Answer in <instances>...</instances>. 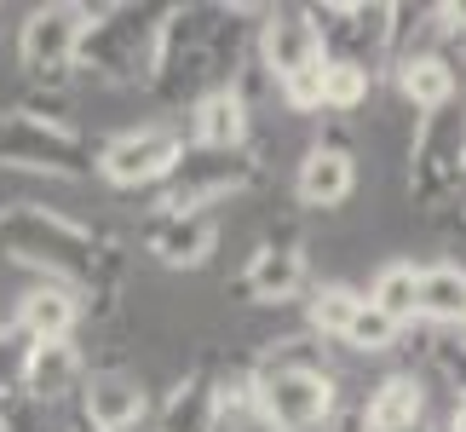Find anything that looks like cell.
<instances>
[{"mask_svg": "<svg viewBox=\"0 0 466 432\" xmlns=\"http://www.w3.org/2000/svg\"><path fill=\"white\" fill-rule=\"evenodd\" d=\"M450 432H466V398H455V409H450Z\"/></svg>", "mask_w": 466, "mask_h": 432, "instance_id": "28", "label": "cell"}, {"mask_svg": "<svg viewBox=\"0 0 466 432\" xmlns=\"http://www.w3.org/2000/svg\"><path fill=\"white\" fill-rule=\"evenodd\" d=\"M398 334H403L398 323L380 317V312H374V305L363 300V305H357V317H351V329L339 334V346H346V352H363V357H380V352L398 346Z\"/></svg>", "mask_w": 466, "mask_h": 432, "instance_id": "25", "label": "cell"}, {"mask_svg": "<svg viewBox=\"0 0 466 432\" xmlns=\"http://www.w3.org/2000/svg\"><path fill=\"white\" fill-rule=\"evenodd\" d=\"M76 317H81V294L64 283H35L17 300V334H29V340H69Z\"/></svg>", "mask_w": 466, "mask_h": 432, "instance_id": "20", "label": "cell"}, {"mask_svg": "<svg viewBox=\"0 0 466 432\" xmlns=\"http://www.w3.org/2000/svg\"><path fill=\"white\" fill-rule=\"evenodd\" d=\"M248 144V93L237 81L208 87L190 104V150H213V156H237Z\"/></svg>", "mask_w": 466, "mask_h": 432, "instance_id": "12", "label": "cell"}, {"mask_svg": "<svg viewBox=\"0 0 466 432\" xmlns=\"http://www.w3.org/2000/svg\"><path fill=\"white\" fill-rule=\"evenodd\" d=\"M357 190V161L346 144H311L294 173V196L306 208H339Z\"/></svg>", "mask_w": 466, "mask_h": 432, "instance_id": "16", "label": "cell"}, {"mask_svg": "<svg viewBox=\"0 0 466 432\" xmlns=\"http://www.w3.org/2000/svg\"><path fill=\"white\" fill-rule=\"evenodd\" d=\"M339 416V386L317 357L277 352L254 364V421L271 432H322Z\"/></svg>", "mask_w": 466, "mask_h": 432, "instance_id": "3", "label": "cell"}, {"mask_svg": "<svg viewBox=\"0 0 466 432\" xmlns=\"http://www.w3.org/2000/svg\"><path fill=\"white\" fill-rule=\"evenodd\" d=\"M369 87H374V69L369 64L329 58V64H322V110H334V116L363 110V104H369Z\"/></svg>", "mask_w": 466, "mask_h": 432, "instance_id": "24", "label": "cell"}, {"mask_svg": "<svg viewBox=\"0 0 466 432\" xmlns=\"http://www.w3.org/2000/svg\"><path fill=\"white\" fill-rule=\"evenodd\" d=\"M0 254L17 265H35L64 288H98V272H104V237H93L81 220L41 202L0 208Z\"/></svg>", "mask_w": 466, "mask_h": 432, "instance_id": "1", "label": "cell"}, {"mask_svg": "<svg viewBox=\"0 0 466 432\" xmlns=\"http://www.w3.org/2000/svg\"><path fill=\"white\" fill-rule=\"evenodd\" d=\"M432 364L450 375V381L461 386V398H466V340H443V346H432Z\"/></svg>", "mask_w": 466, "mask_h": 432, "instance_id": "26", "label": "cell"}, {"mask_svg": "<svg viewBox=\"0 0 466 432\" xmlns=\"http://www.w3.org/2000/svg\"><path fill=\"white\" fill-rule=\"evenodd\" d=\"M81 35H86V6H69V0L35 6L24 24H17V64H24L35 81H64L69 69H76Z\"/></svg>", "mask_w": 466, "mask_h": 432, "instance_id": "8", "label": "cell"}, {"mask_svg": "<svg viewBox=\"0 0 466 432\" xmlns=\"http://www.w3.org/2000/svg\"><path fill=\"white\" fill-rule=\"evenodd\" d=\"M438 17H443L450 35H466V6H438Z\"/></svg>", "mask_w": 466, "mask_h": 432, "instance_id": "27", "label": "cell"}, {"mask_svg": "<svg viewBox=\"0 0 466 432\" xmlns=\"http://www.w3.org/2000/svg\"><path fill=\"white\" fill-rule=\"evenodd\" d=\"M461 340H466V323H461Z\"/></svg>", "mask_w": 466, "mask_h": 432, "instance_id": "31", "label": "cell"}, {"mask_svg": "<svg viewBox=\"0 0 466 432\" xmlns=\"http://www.w3.org/2000/svg\"><path fill=\"white\" fill-rule=\"evenodd\" d=\"M81 352H76V340H29V352H24V364H17V381H24V398L29 404H58L69 398V392L81 386Z\"/></svg>", "mask_w": 466, "mask_h": 432, "instance_id": "15", "label": "cell"}, {"mask_svg": "<svg viewBox=\"0 0 466 432\" xmlns=\"http://www.w3.org/2000/svg\"><path fill=\"white\" fill-rule=\"evenodd\" d=\"M420 323H438V329H461L466 323V272L461 265H426L420 272Z\"/></svg>", "mask_w": 466, "mask_h": 432, "instance_id": "22", "label": "cell"}, {"mask_svg": "<svg viewBox=\"0 0 466 432\" xmlns=\"http://www.w3.org/2000/svg\"><path fill=\"white\" fill-rule=\"evenodd\" d=\"M461 173H466V93H461L455 104H443V110L420 116L409 190L420 196L426 213H438V208L461 190Z\"/></svg>", "mask_w": 466, "mask_h": 432, "instance_id": "6", "label": "cell"}, {"mask_svg": "<svg viewBox=\"0 0 466 432\" xmlns=\"http://www.w3.org/2000/svg\"><path fill=\"white\" fill-rule=\"evenodd\" d=\"M213 381H219L213 364H196L190 375H178L173 392H167V404H161V416H156V432H219Z\"/></svg>", "mask_w": 466, "mask_h": 432, "instance_id": "17", "label": "cell"}, {"mask_svg": "<svg viewBox=\"0 0 466 432\" xmlns=\"http://www.w3.org/2000/svg\"><path fill=\"white\" fill-rule=\"evenodd\" d=\"M167 6H110L86 12V35L76 52V69H98L104 81H138L150 69L156 24Z\"/></svg>", "mask_w": 466, "mask_h": 432, "instance_id": "5", "label": "cell"}, {"mask_svg": "<svg viewBox=\"0 0 466 432\" xmlns=\"http://www.w3.org/2000/svg\"><path fill=\"white\" fill-rule=\"evenodd\" d=\"M357 305H363V294H357L351 283H317L311 294H306V334H317V340H339V334L351 329Z\"/></svg>", "mask_w": 466, "mask_h": 432, "instance_id": "23", "label": "cell"}, {"mask_svg": "<svg viewBox=\"0 0 466 432\" xmlns=\"http://www.w3.org/2000/svg\"><path fill=\"white\" fill-rule=\"evenodd\" d=\"M259 17L265 24H259V46L254 52H259V69L277 87L329 64V46H322V35H317L306 6H277V12H259Z\"/></svg>", "mask_w": 466, "mask_h": 432, "instance_id": "10", "label": "cell"}, {"mask_svg": "<svg viewBox=\"0 0 466 432\" xmlns=\"http://www.w3.org/2000/svg\"><path fill=\"white\" fill-rule=\"evenodd\" d=\"M254 185V161L242 150L237 156H213V150H185V161L167 173V185H161V202L167 213H208L213 202H225V196H237Z\"/></svg>", "mask_w": 466, "mask_h": 432, "instance_id": "9", "label": "cell"}, {"mask_svg": "<svg viewBox=\"0 0 466 432\" xmlns=\"http://www.w3.org/2000/svg\"><path fill=\"white\" fill-rule=\"evenodd\" d=\"M306 288H311V272H306L299 242H259L242 265V294L254 305H289Z\"/></svg>", "mask_w": 466, "mask_h": 432, "instance_id": "14", "label": "cell"}, {"mask_svg": "<svg viewBox=\"0 0 466 432\" xmlns=\"http://www.w3.org/2000/svg\"><path fill=\"white\" fill-rule=\"evenodd\" d=\"M69 432H93V427H81V421H76V427H69Z\"/></svg>", "mask_w": 466, "mask_h": 432, "instance_id": "30", "label": "cell"}, {"mask_svg": "<svg viewBox=\"0 0 466 432\" xmlns=\"http://www.w3.org/2000/svg\"><path fill=\"white\" fill-rule=\"evenodd\" d=\"M145 386L121 369H93L81 375V427L93 432H133L145 421Z\"/></svg>", "mask_w": 466, "mask_h": 432, "instance_id": "13", "label": "cell"}, {"mask_svg": "<svg viewBox=\"0 0 466 432\" xmlns=\"http://www.w3.org/2000/svg\"><path fill=\"white\" fill-rule=\"evenodd\" d=\"M0 432H12V427H6V409H0Z\"/></svg>", "mask_w": 466, "mask_h": 432, "instance_id": "29", "label": "cell"}, {"mask_svg": "<svg viewBox=\"0 0 466 432\" xmlns=\"http://www.w3.org/2000/svg\"><path fill=\"white\" fill-rule=\"evenodd\" d=\"M178 161H185V133L173 121H145V128L104 139L93 156V173L110 179L116 190H145V185H167Z\"/></svg>", "mask_w": 466, "mask_h": 432, "instance_id": "7", "label": "cell"}, {"mask_svg": "<svg viewBox=\"0 0 466 432\" xmlns=\"http://www.w3.org/2000/svg\"><path fill=\"white\" fill-rule=\"evenodd\" d=\"M357 416H363V432H420L426 386L415 381V375H386Z\"/></svg>", "mask_w": 466, "mask_h": 432, "instance_id": "19", "label": "cell"}, {"mask_svg": "<svg viewBox=\"0 0 466 432\" xmlns=\"http://www.w3.org/2000/svg\"><path fill=\"white\" fill-rule=\"evenodd\" d=\"M219 248V220L213 213H167L156 208L145 220V254L167 272H202Z\"/></svg>", "mask_w": 466, "mask_h": 432, "instance_id": "11", "label": "cell"}, {"mask_svg": "<svg viewBox=\"0 0 466 432\" xmlns=\"http://www.w3.org/2000/svg\"><path fill=\"white\" fill-rule=\"evenodd\" d=\"M219 17L225 12H208V6H167V12H161L156 46H150V69H145V81H150L156 98L178 104L185 93H196V98L208 93L202 81L219 76L225 41L237 35V24H219ZM213 87H225V81H213Z\"/></svg>", "mask_w": 466, "mask_h": 432, "instance_id": "2", "label": "cell"}, {"mask_svg": "<svg viewBox=\"0 0 466 432\" xmlns=\"http://www.w3.org/2000/svg\"><path fill=\"white\" fill-rule=\"evenodd\" d=\"M93 144L69 121L41 116V110H0V168H29V173H58V179H86L93 173Z\"/></svg>", "mask_w": 466, "mask_h": 432, "instance_id": "4", "label": "cell"}, {"mask_svg": "<svg viewBox=\"0 0 466 432\" xmlns=\"http://www.w3.org/2000/svg\"><path fill=\"white\" fill-rule=\"evenodd\" d=\"M363 300H369L380 317H391L398 329H409V323H420V265H409V260H391V265H380Z\"/></svg>", "mask_w": 466, "mask_h": 432, "instance_id": "21", "label": "cell"}, {"mask_svg": "<svg viewBox=\"0 0 466 432\" xmlns=\"http://www.w3.org/2000/svg\"><path fill=\"white\" fill-rule=\"evenodd\" d=\"M398 69V93L415 104L420 116H432V110H443V104H455L461 98V76H455V64L443 58V52H409L403 64H391Z\"/></svg>", "mask_w": 466, "mask_h": 432, "instance_id": "18", "label": "cell"}]
</instances>
